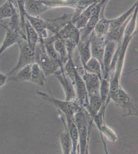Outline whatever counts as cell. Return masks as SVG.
<instances>
[{
	"label": "cell",
	"instance_id": "6",
	"mask_svg": "<svg viewBox=\"0 0 138 154\" xmlns=\"http://www.w3.org/2000/svg\"><path fill=\"white\" fill-rule=\"evenodd\" d=\"M6 30L5 35L0 48V57L6 49L18 43L22 38H26L25 33L21 28H14L8 25Z\"/></svg>",
	"mask_w": 138,
	"mask_h": 154
},
{
	"label": "cell",
	"instance_id": "36",
	"mask_svg": "<svg viewBox=\"0 0 138 154\" xmlns=\"http://www.w3.org/2000/svg\"><path fill=\"white\" fill-rule=\"evenodd\" d=\"M1 118V116H0V118Z\"/></svg>",
	"mask_w": 138,
	"mask_h": 154
},
{
	"label": "cell",
	"instance_id": "34",
	"mask_svg": "<svg viewBox=\"0 0 138 154\" xmlns=\"http://www.w3.org/2000/svg\"><path fill=\"white\" fill-rule=\"evenodd\" d=\"M11 4V5L14 7V8L16 9H18V3H17V0H7Z\"/></svg>",
	"mask_w": 138,
	"mask_h": 154
},
{
	"label": "cell",
	"instance_id": "13",
	"mask_svg": "<svg viewBox=\"0 0 138 154\" xmlns=\"http://www.w3.org/2000/svg\"><path fill=\"white\" fill-rule=\"evenodd\" d=\"M25 18L37 32L40 40H45L49 37L46 20L42 19L40 17L30 16L27 14L25 15Z\"/></svg>",
	"mask_w": 138,
	"mask_h": 154
},
{
	"label": "cell",
	"instance_id": "29",
	"mask_svg": "<svg viewBox=\"0 0 138 154\" xmlns=\"http://www.w3.org/2000/svg\"><path fill=\"white\" fill-rule=\"evenodd\" d=\"M17 14L19 15L18 11L15 9L7 0L2 5L0 6V21H3L8 18H11Z\"/></svg>",
	"mask_w": 138,
	"mask_h": 154
},
{
	"label": "cell",
	"instance_id": "2",
	"mask_svg": "<svg viewBox=\"0 0 138 154\" xmlns=\"http://www.w3.org/2000/svg\"><path fill=\"white\" fill-rule=\"evenodd\" d=\"M37 93L38 95L42 97L44 99L54 104L59 112L60 115H63L65 118L66 121V122H65L66 125L74 121V117L75 113L82 107L77 100L67 101L59 100L54 98L53 97L47 95L46 93L41 91H37Z\"/></svg>",
	"mask_w": 138,
	"mask_h": 154
},
{
	"label": "cell",
	"instance_id": "20",
	"mask_svg": "<svg viewBox=\"0 0 138 154\" xmlns=\"http://www.w3.org/2000/svg\"><path fill=\"white\" fill-rule=\"evenodd\" d=\"M46 77L40 66L37 63L32 64L31 77L30 82L38 86H43L46 82Z\"/></svg>",
	"mask_w": 138,
	"mask_h": 154
},
{
	"label": "cell",
	"instance_id": "25",
	"mask_svg": "<svg viewBox=\"0 0 138 154\" xmlns=\"http://www.w3.org/2000/svg\"><path fill=\"white\" fill-rule=\"evenodd\" d=\"M66 127V130L63 131L59 137V141L61 145V150L63 154H70L72 153V141L68 128Z\"/></svg>",
	"mask_w": 138,
	"mask_h": 154
},
{
	"label": "cell",
	"instance_id": "8",
	"mask_svg": "<svg viewBox=\"0 0 138 154\" xmlns=\"http://www.w3.org/2000/svg\"><path fill=\"white\" fill-rule=\"evenodd\" d=\"M90 40L91 56L93 58H95L99 61L103 72V59L106 43V37H98L92 32L90 35Z\"/></svg>",
	"mask_w": 138,
	"mask_h": 154
},
{
	"label": "cell",
	"instance_id": "19",
	"mask_svg": "<svg viewBox=\"0 0 138 154\" xmlns=\"http://www.w3.org/2000/svg\"><path fill=\"white\" fill-rule=\"evenodd\" d=\"M131 16L123 24L119 27H117V28H114V29L110 30L106 38V41H110L114 42L117 43V44L120 43L123 38L126 26L127 25L128 23L130 22Z\"/></svg>",
	"mask_w": 138,
	"mask_h": 154
},
{
	"label": "cell",
	"instance_id": "33",
	"mask_svg": "<svg viewBox=\"0 0 138 154\" xmlns=\"http://www.w3.org/2000/svg\"><path fill=\"white\" fill-rule=\"evenodd\" d=\"M109 0H101L98 3V6L100 8L105 10L107 4L108 3Z\"/></svg>",
	"mask_w": 138,
	"mask_h": 154
},
{
	"label": "cell",
	"instance_id": "18",
	"mask_svg": "<svg viewBox=\"0 0 138 154\" xmlns=\"http://www.w3.org/2000/svg\"><path fill=\"white\" fill-rule=\"evenodd\" d=\"M25 33L28 46L31 49L35 51L40 39L37 32L26 19L25 22Z\"/></svg>",
	"mask_w": 138,
	"mask_h": 154
},
{
	"label": "cell",
	"instance_id": "26",
	"mask_svg": "<svg viewBox=\"0 0 138 154\" xmlns=\"http://www.w3.org/2000/svg\"><path fill=\"white\" fill-rule=\"evenodd\" d=\"M65 126H66L69 130L70 136L72 141V154H79V135L77 126L75 125V122L73 121L68 125H66L64 123Z\"/></svg>",
	"mask_w": 138,
	"mask_h": 154
},
{
	"label": "cell",
	"instance_id": "15",
	"mask_svg": "<svg viewBox=\"0 0 138 154\" xmlns=\"http://www.w3.org/2000/svg\"><path fill=\"white\" fill-rule=\"evenodd\" d=\"M24 1L26 14L30 16L39 17L50 10L44 4L42 0H24Z\"/></svg>",
	"mask_w": 138,
	"mask_h": 154
},
{
	"label": "cell",
	"instance_id": "3",
	"mask_svg": "<svg viewBox=\"0 0 138 154\" xmlns=\"http://www.w3.org/2000/svg\"><path fill=\"white\" fill-rule=\"evenodd\" d=\"M43 40H40L35 48V63H37L40 66L45 75L48 77L54 75L63 66L49 57L44 48Z\"/></svg>",
	"mask_w": 138,
	"mask_h": 154
},
{
	"label": "cell",
	"instance_id": "4",
	"mask_svg": "<svg viewBox=\"0 0 138 154\" xmlns=\"http://www.w3.org/2000/svg\"><path fill=\"white\" fill-rule=\"evenodd\" d=\"M60 39L66 47L69 54L73 55L81 39L79 30L71 21L66 25L57 34L54 35Z\"/></svg>",
	"mask_w": 138,
	"mask_h": 154
},
{
	"label": "cell",
	"instance_id": "12",
	"mask_svg": "<svg viewBox=\"0 0 138 154\" xmlns=\"http://www.w3.org/2000/svg\"><path fill=\"white\" fill-rule=\"evenodd\" d=\"M109 97L116 105L123 109H127L130 112L133 109H135L132 104L131 98L121 86L115 93L109 95Z\"/></svg>",
	"mask_w": 138,
	"mask_h": 154
},
{
	"label": "cell",
	"instance_id": "7",
	"mask_svg": "<svg viewBox=\"0 0 138 154\" xmlns=\"http://www.w3.org/2000/svg\"><path fill=\"white\" fill-rule=\"evenodd\" d=\"M54 75L63 88L65 93V100L67 101L77 100L74 83L65 74L63 67L60 68Z\"/></svg>",
	"mask_w": 138,
	"mask_h": 154
},
{
	"label": "cell",
	"instance_id": "16",
	"mask_svg": "<svg viewBox=\"0 0 138 154\" xmlns=\"http://www.w3.org/2000/svg\"><path fill=\"white\" fill-rule=\"evenodd\" d=\"M90 38L85 40H80L76 47L79 51V59L82 66H84L89 61V60L92 57Z\"/></svg>",
	"mask_w": 138,
	"mask_h": 154
},
{
	"label": "cell",
	"instance_id": "28",
	"mask_svg": "<svg viewBox=\"0 0 138 154\" xmlns=\"http://www.w3.org/2000/svg\"><path fill=\"white\" fill-rule=\"evenodd\" d=\"M100 132L101 137V140L103 142L104 146L105 149V152L107 153L108 151L107 150L106 146V143L104 141V138L107 139L110 142H114L117 140V134H115V132L111 129V128H109V126H107L105 123H104L103 125H101V127L98 130Z\"/></svg>",
	"mask_w": 138,
	"mask_h": 154
},
{
	"label": "cell",
	"instance_id": "5",
	"mask_svg": "<svg viewBox=\"0 0 138 154\" xmlns=\"http://www.w3.org/2000/svg\"><path fill=\"white\" fill-rule=\"evenodd\" d=\"M19 46V56L17 64L14 68L9 72L8 77L14 75L23 67L35 63V51L30 48L26 38H23L18 43Z\"/></svg>",
	"mask_w": 138,
	"mask_h": 154
},
{
	"label": "cell",
	"instance_id": "30",
	"mask_svg": "<svg viewBox=\"0 0 138 154\" xmlns=\"http://www.w3.org/2000/svg\"><path fill=\"white\" fill-rule=\"evenodd\" d=\"M54 45L55 49L59 55L61 63L64 66L65 64L66 63V62L68 61L69 58L68 52L66 47L65 44L63 43V42L59 38H56V37L54 42Z\"/></svg>",
	"mask_w": 138,
	"mask_h": 154
},
{
	"label": "cell",
	"instance_id": "24",
	"mask_svg": "<svg viewBox=\"0 0 138 154\" xmlns=\"http://www.w3.org/2000/svg\"><path fill=\"white\" fill-rule=\"evenodd\" d=\"M55 38H56L55 35H52L50 37L49 36L47 38L44 40V48L46 49L47 54L49 56V57L51 58V59L54 60L55 61L58 62H59L63 65V64L61 63V61H60V59L59 55H58L57 51L55 49L54 42Z\"/></svg>",
	"mask_w": 138,
	"mask_h": 154
},
{
	"label": "cell",
	"instance_id": "17",
	"mask_svg": "<svg viewBox=\"0 0 138 154\" xmlns=\"http://www.w3.org/2000/svg\"><path fill=\"white\" fill-rule=\"evenodd\" d=\"M102 105L100 94L90 95L88 96V104L85 109L92 118L99 112Z\"/></svg>",
	"mask_w": 138,
	"mask_h": 154
},
{
	"label": "cell",
	"instance_id": "27",
	"mask_svg": "<svg viewBox=\"0 0 138 154\" xmlns=\"http://www.w3.org/2000/svg\"><path fill=\"white\" fill-rule=\"evenodd\" d=\"M82 67L86 72L95 74L100 77L101 80L103 79V70L101 65L95 58L91 57Z\"/></svg>",
	"mask_w": 138,
	"mask_h": 154
},
{
	"label": "cell",
	"instance_id": "35",
	"mask_svg": "<svg viewBox=\"0 0 138 154\" xmlns=\"http://www.w3.org/2000/svg\"><path fill=\"white\" fill-rule=\"evenodd\" d=\"M0 26L2 27L5 29H6L8 27V25H6L3 23V21H0Z\"/></svg>",
	"mask_w": 138,
	"mask_h": 154
},
{
	"label": "cell",
	"instance_id": "1",
	"mask_svg": "<svg viewBox=\"0 0 138 154\" xmlns=\"http://www.w3.org/2000/svg\"><path fill=\"white\" fill-rule=\"evenodd\" d=\"M74 119L79 131V154H88L90 135L93 122L92 118L82 107L75 113Z\"/></svg>",
	"mask_w": 138,
	"mask_h": 154
},
{
	"label": "cell",
	"instance_id": "14",
	"mask_svg": "<svg viewBox=\"0 0 138 154\" xmlns=\"http://www.w3.org/2000/svg\"><path fill=\"white\" fill-rule=\"evenodd\" d=\"M72 14H64L62 16L53 19L46 20L48 32H52L53 35H56L60 30L71 21Z\"/></svg>",
	"mask_w": 138,
	"mask_h": 154
},
{
	"label": "cell",
	"instance_id": "32",
	"mask_svg": "<svg viewBox=\"0 0 138 154\" xmlns=\"http://www.w3.org/2000/svg\"><path fill=\"white\" fill-rule=\"evenodd\" d=\"M8 78L7 74L6 75L0 72V89L7 82Z\"/></svg>",
	"mask_w": 138,
	"mask_h": 154
},
{
	"label": "cell",
	"instance_id": "11",
	"mask_svg": "<svg viewBox=\"0 0 138 154\" xmlns=\"http://www.w3.org/2000/svg\"><path fill=\"white\" fill-rule=\"evenodd\" d=\"M117 43L110 41H106L105 45V51L104 53L103 64V78L108 79L110 74V66L112 63L114 54L117 48Z\"/></svg>",
	"mask_w": 138,
	"mask_h": 154
},
{
	"label": "cell",
	"instance_id": "10",
	"mask_svg": "<svg viewBox=\"0 0 138 154\" xmlns=\"http://www.w3.org/2000/svg\"><path fill=\"white\" fill-rule=\"evenodd\" d=\"M74 84L77 101L81 106L86 109L88 104V95L85 82L77 68L75 72Z\"/></svg>",
	"mask_w": 138,
	"mask_h": 154
},
{
	"label": "cell",
	"instance_id": "23",
	"mask_svg": "<svg viewBox=\"0 0 138 154\" xmlns=\"http://www.w3.org/2000/svg\"><path fill=\"white\" fill-rule=\"evenodd\" d=\"M109 20L105 18L104 16L100 17L93 31L96 36L106 38L110 29Z\"/></svg>",
	"mask_w": 138,
	"mask_h": 154
},
{
	"label": "cell",
	"instance_id": "21",
	"mask_svg": "<svg viewBox=\"0 0 138 154\" xmlns=\"http://www.w3.org/2000/svg\"><path fill=\"white\" fill-rule=\"evenodd\" d=\"M137 7H138V1L133 4V5L130 8V9H128L127 11L121 14V16H119L113 19L109 20V22H110L109 31L123 24L131 17Z\"/></svg>",
	"mask_w": 138,
	"mask_h": 154
},
{
	"label": "cell",
	"instance_id": "37",
	"mask_svg": "<svg viewBox=\"0 0 138 154\" xmlns=\"http://www.w3.org/2000/svg\"><path fill=\"white\" fill-rule=\"evenodd\" d=\"M0 59H1V57H0Z\"/></svg>",
	"mask_w": 138,
	"mask_h": 154
},
{
	"label": "cell",
	"instance_id": "31",
	"mask_svg": "<svg viewBox=\"0 0 138 154\" xmlns=\"http://www.w3.org/2000/svg\"><path fill=\"white\" fill-rule=\"evenodd\" d=\"M109 88L110 83L108 79L103 78L101 80V86H100V95L101 98L103 105L108 106L110 102V98L109 97Z\"/></svg>",
	"mask_w": 138,
	"mask_h": 154
},
{
	"label": "cell",
	"instance_id": "9",
	"mask_svg": "<svg viewBox=\"0 0 138 154\" xmlns=\"http://www.w3.org/2000/svg\"><path fill=\"white\" fill-rule=\"evenodd\" d=\"M79 74L84 80L88 96L100 94L101 79L95 74L86 72L83 67L79 70Z\"/></svg>",
	"mask_w": 138,
	"mask_h": 154
},
{
	"label": "cell",
	"instance_id": "22",
	"mask_svg": "<svg viewBox=\"0 0 138 154\" xmlns=\"http://www.w3.org/2000/svg\"><path fill=\"white\" fill-rule=\"evenodd\" d=\"M32 64H28L23 67V68L18 70L14 75H11L10 78H8L7 82L9 81H13L19 82H30L31 77Z\"/></svg>",
	"mask_w": 138,
	"mask_h": 154
}]
</instances>
